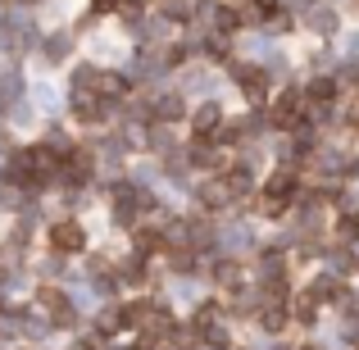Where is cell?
<instances>
[{
  "label": "cell",
  "mask_w": 359,
  "mask_h": 350,
  "mask_svg": "<svg viewBox=\"0 0 359 350\" xmlns=\"http://www.w3.org/2000/svg\"><path fill=\"white\" fill-rule=\"evenodd\" d=\"M118 0H91V14H114Z\"/></svg>",
  "instance_id": "obj_11"
},
{
  "label": "cell",
  "mask_w": 359,
  "mask_h": 350,
  "mask_svg": "<svg viewBox=\"0 0 359 350\" xmlns=\"http://www.w3.org/2000/svg\"><path fill=\"white\" fill-rule=\"evenodd\" d=\"M36 309H41V314H60V309H69V305H64V291L60 287H41V291H36Z\"/></svg>",
  "instance_id": "obj_7"
},
{
  "label": "cell",
  "mask_w": 359,
  "mask_h": 350,
  "mask_svg": "<svg viewBox=\"0 0 359 350\" xmlns=\"http://www.w3.org/2000/svg\"><path fill=\"white\" fill-rule=\"evenodd\" d=\"M241 23H245V18L237 14V9H228V5H219V9H214V27H219V32H237Z\"/></svg>",
  "instance_id": "obj_8"
},
{
  "label": "cell",
  "mask_w": 359,
  "mask_h": 350,
  "mask_svg": "<svg viewBox=\"0 0 359 350\" xmlns=\"http://www.w3.org/2000/svg\"><path fill=\"white\" fill-rule=\"evenodd\" d=\"M305 100H309V105H327V100H337V82L332 78H314L305 87Z\"/></svg>",
  "instance_id": "obj_6"
},
{
  "label": "cell",
  "mask_w": 359,
  "mask_h": 350,
  "mask_svg": "<svg viewBox=\"0 0 359 350\" xmlns=\"http://www.w3.org/2000/svg\"><path fill=\"white\" fill-rule=\"evenodd\" d=\"M223 128H228V123H223L219 105H201V109H196V119H191V137L196 141H219Z\"/></svg>",
  "instance_id": "obj_3"
},
{
  "label": "cell",
  "mask_w": 359,
  "mask_h": 350,
  "mask_svg": "<svg viewBox=\"0 0 359 350\" xmlns=\"http://www.w3.org/2000/svg\"><path fill=\"white\" fill-rule=\"evenodd\" d=\"M150 119H159V123H182L187 119V105H182V96H155L150 100Z\"/></svg>",
  "instance_id": "obj_4"
},
{
  "label": "cell",
  "mask_w": 359,
  "mask_h": 350,
  "mask_svg": "<svg viewBox=\"0 0 359 350\" xmlns=\"http://www.w3.org/2000/svg\"><path fill=\"white\" fill-rule=\"evenodd\" d=\"M50 250L55 255H78V250H87V232H82V223L78 219H60L50 228Z\"/></svg>",
  "instance_id": "obj_1"
},
{
  "label": "cell",
  "mask_w": 359,
  "mask_h": 350,
  "mask_svg": "<svg viewBox=\"0 0 359 350\" xmlns=\"http://www.w3.org/2000/svg\"><path fill=\"white\" fill-rule=\"evenodd\" d=\"M196 201H201L205 210H219V205H228V201H232V191H228V177H214V182H205Z\"/></svg>",
  "instance_id": "obj_5"
},
{
  "label": "cell",
  "mask_w": 359,
  "mask_h": 350,
  "mask_svg": "<svg viewBox=\"0 0 359 350\" xmlns=\"http://www.w3.org/2000/svg\"><path fill=\"white\" fill-rule=\"evenodd\" d=\"M300 350H314V346H300Z\"/></svg>",
  "instance_id": "obj_13"
},
{
  "label": "cell",
  "mask_w": 359,
  "mask_h": 350,
  "mask_svg": "<svg viewBox=\"0 0 359 350\" xmlns=\"http://www.w3.org/2000/svg\"><path fill=\"white\" fill-rule=\"evenodd\" d=\"M250 5H255V9H259V14H264V18H273V9H278V0H250Z\"/></svg>",
  "instance_id": "obj_12"
},
{
  "label": "cell",
  "mask_w": 359,
  "mask_h": 350,
  "mask_svg": "<svg viewBox=\"0 0 359 350\" xmlns=\"http://www.w3.org/2000/svg\"><path fill=\"white\" fill-rule=\"evenodd\" d=\"M73 114L78 123H105V96L100 91H87V87H73Z\"/></svg>",
  "instance_id": "obj_2"
},
{
  "label": "cell",
  "mask_w": 359,
  "mask_h": 350,
  "mask_svg": "<svg viewBox=\"0 0 359 350\" xmlns=\"http://www.w3.org/2000/svg\"><path fill=\"white\" fill-rule=\"evenodd\" d=\"M137 250L146 255V250H164V232H155V228H137Z\"/></svg>",
  "instance_id": "obj_9"
},
{
  "label": "cell",
  "mask_w": 359,
  "mask_h": 350,
  "mask_svg": "<svg viewBox=\"0 0 359 350\" xmlns=\"http://www.w3.org/2000/svg\"><path fill=\"white\" fill-rule=\"evenodd\" d=\"M205 55H210V60H232V41L228 36H210V41H205Z\"/></svg>",
  "instance_id": "obj_10"
}]
</instances>
